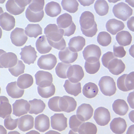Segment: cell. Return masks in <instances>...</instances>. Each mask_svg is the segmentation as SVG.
<instances>
[{"label":"cell","instance_id":"6da1fadb","mask_svg":"<svg viewBox=\"0 0 134 134\" xmlns=\"http://www.w3.org/2000/svg\"><path fill=\"white\" fill-rule=\"evenodd\" d=\"M44 34L52 47L61 51L65 48L66 43L63 38L64 34L57 24L48 25L44 29Z\"/></svg>","mask_w":134,"mask_h":134},{"label":"cell","instance_id":"7a4b0ae2","mask_svg":"<svg viewBox=\"0 0 134 134\" xmlns=\"http://www.w3.org/2000/svg\"><path fill=\"white\" fill-rule=\"evenodd\" d=\"M79 21L81 31L84 35L92 38L96 35L98 32L97 24L92 13L88 11L83 12L81 14Z\"/></svg>","mask_w":134,"mask_h":134},{"label":"cell","instance_id":"3957f363","mask_svg":"<svg viewBox=\"0 0 134 134\" xmlns=\"http://www.w3.org/2000/svg\"><path fill=\"white\" fill-rule=\"evenodd\" d=\"M57 24L61 30L64 36L69 37L73 35L76 30V26L72 21V16L64 13L57 18Z\"/></svg>","mask_w":134,"mask_h":134},{"label":"cell","instance_id":"277c9868","mask_svg":"<svg viewBox=\"0 0 134 134\" xmlns=\"http://www.w3.org/2000/svg\"><path fill=\"white\" fill-rule=\"evenodd\" d=\"M98 85L100 91L105 96H113L116 93V84L110 76H102L99 81Z\"/></svg>","mask_w":134,"mask_h":134},{"label":"cell","instance_id":"5b68a950","mask_svg":"<svg viewBox=\"0 0 134 134\" xmlns=\"http://www.w3.org/2000/svg\"><path fill=\"white\" fill-rule=\"evenodd\" d=\"M31 1L9 0L6 3L7 11L14 15H18L24 12L26 6L31 2Z\"/></svg>","mask_w":134,"mask_h":134},{"label":"cell","instance_id":"8992f818","mask_svg":"<svg viewBox=\"0 0 134 134\" xmlns=\"http://www.w3.org/2000/svg\"><path fill=\"white\" fill-rule=\"evenodd\" d=\"M82 53L84 59L89 63H95L99 61L102 55L100 48L95 44H90L87 46Z\"/></svg>","mask_w":134,"mask_h":134},{"label":"cell","instance_id":"52a82bcc","mask_svg":"<svg viewBox=\"0 0 134 134\" xmlns=\"http://www.w3.org/2000/svg\"><path fill=\"white\" fill-rule=\"evenodd\" d=\"M113 13L117 18L126 21L132 15L133 9L127 4L120 2L114 5Z\"/></svg>","mask_w":134,"mask_h":134},{"label":"cell","instance_id":"ba28073f","mask_svg":"<svg viewBox=\"0 0 134 134\" xmlns=\"http://www.w3.org/2000/svg\"><path fill=\"white\" fill-rule=\"evenodd\" d=\"M117 86L119 90L123 92H128L134 89V72L124 74L117 80Z\"/></svg>","mask_w":134,"mask_h":134},{"label":"cell","instance_id":"9c48e42d","mask_svg":"<svg viewBox=\"0 0 134 134\" xmlns=\"http://www.w3.org/2000/svg\"><path fill=\"white\" fill-rule=\"evenodd\" d=\"M18 62V59L15 54L13 52H6L1 50L0 63L1 68H11L15 66Z\"/></svg>","mask_w":134,"mask_h":134},{"label":"cell","instance_id":"30bf717a","mask_svg":"<svg viewBox=\"0 0 134 134\" xmlns=\"http://www.w3.org/2000/svg\"><path fill=\"white\" fill-rule=\"evenodd\" d=\"M93 118L96 123L100 126L107 125L110 121V114L107 109L99 107L95 110Z\"/></svg>","mask_w":134,"mask_h":134},{"label":"cell","instance_id":"8fae6325","mask_svg":"<svg viewBox=\"0 0 134 134\" xmlns=\"http://www.w3.org/2000/svg\"><path fill=\"white\" fill-rule=\"evenodd\" d=\"M57 58L52 54L43 55L40 57L37 62V65L40 69L51 70L57 64Z\"/></svg>","mask_w":134,"mask_h":134},{"label":"cell","instance_id":"7c38bea8","mask_svg":"<svg viewBox=\"0 0 134 134\" xmlns=\"http://www.w3.org/2000/svg\"><path fill=\"white\" fill-rule=\"evenodd\" d=\"M84 75L82 68L77 64L71 66L67 71V78L71 82L74 83L79 82L83 78Z\"/></svg>","mask_w":134,"mask_h":134},{"label":"cell","instance_id":"4fadbf2b","mask_svg":"<svg viewBox=\"0 0 134 134\" xmlns=\"http://www.w3.org/2000/svg\"><path fill=\"white\" fill-rule=\"evenodd\" d=\"M10 39L14 45L16 47H21L27 41L28 37L24 29L17 27L11 33Z\"/></svg>","mask_w":134,"mask_h":134},{"label":"cell","instance_id":"5bb4252c","mask_svg":"<svg viewBox=\"0 0 134 134\" xmlns=\"http://www.w3.org/2000/svg\"><path fill=\"white\" fill-rule=\"evenodd\" d=\"M20 55L21 59L28 65L34 64L38 57L35 48L31 45L25 46L21 48Z\"/></svg>","mask_w":134,"mask_h":134},{"label":"cell","instance_id":"9a60e30c","mask_svg":"<svg viewBox=\"0 0 134 134\" xmlns=\"http://www.w3.org/2000/svg\"><path fill=\"white\" fill-rule=\"evenodd\" d=\"M36 84L42 88L48 87L53 82V76L49 72L44 71H38L35 74Z\"/></svg>","mask_w":134,"mask_h":134},{"label":"cell","instance_id":"2e32d148","mask_svg":"<svg viewBox=\"0 0 134 134\" xmlns=\"http://www.w3.org/2000/svg\"><path fill=\"white\" fill-rule=\"evenodd\" d=\"M30 104L28 102L27 100L23 99L17 100L13 104V114L19 117L27 114L28 112L30 110Z\"/></svg>","mask_w":134,"mask_h":134},{"label":"cell","instance_id":"e0dca14e","mask_svg":"<svg viewBox=\"0 0 134 134\" xmlns=\"http://www.w3.org/2000/svg\"><path fill=\"white\" fill-rule=\"evenodd\" d=\"M59 104L61 111L68 113L74 111L77 106V103L74 98L68 96L60 97Z\"/></svg>","mask_w":134,"mask_h":134},{"label":"cell","instance_id":"ac0fdd59","mask_svg":"<svg viewBox=\"0 0 134 134\" xmlns=\"http://www.w3.org/2000/svg\"><path fill=\"white\" fill-rule=\"evenodd\" d=\"M51 126L53 129L62 131L68 126L67 118L63 114H55L51 118Z\"/></svg>","mask_w":134,"mask_h":134},{"label":"cell","instance_id":"d6986e66","mask_svg":"<svg viewBox=\"0 0 134 134\" xmlns=\"http://www.w3.org/2000/svg\"><path fill=\"white\" fill-rule=\"evenodd\" d=\"M93 109L91 105L88 104H81L78 107L76 110V116L83 122L90 119L93 116Z\"/></svg>","mask_w":134,"mask_h":134},{"label":"cell","instance_id":"ffe728a7","mask_svg":"<svg viewBox=\"0 0 134 134\" xmlns=\"http://www.w3.org/2000/svg\"><path fill=\"white\" fill-rule=\"evenodd\" d=\"M107 68L108 69L110 72L112 74L117 76L124 71L126 66L122 60L118 59L117 57H115L109 62Z\"/></svg>","mask_w":134,"mask_h":134},{"label":"cell","instance_id":"44dd1931","mask_svg":"<svg viewBox=\"0 0 134 134\" xmlns=\"http://www.w3.org/2000/svg\"><path fill=\"white\" fill-rule=\"evenodd\" d=\"M0 25L4 30L10 31L15 26V19L8 13H4L1 14Z\"/></svg>","mask_w":134,"mask_h":134},{"label":"cell","instance_id":"7402d4cb","mask_svg":"<svg viewBox=\"0 0 134 134\" xmlns=\"http://www.w3.org/2000/svg\"><path fill=\"white\" fill-rule=\"evenodd\" d=\"M50 120L48 116L44 114L38 115L35 118V127L40 132H44L50 128Z\"/></svg>","mask_w":134,"mask_h":134},{"label":"cell","instance_id":"603a6c76","mask_svg":"<svg viewBox=\"0 0 134 134\" xmlns=\"http://www.w3.org/2000/svg\"><path fill=\"white\" fill-rule=\"evenodd\" d=\"M59 58L63 63L66 64H72L78 58V53L70 50L69 47L59 52Z\"/></svg>","mask_w":134,"mask_h":134},{"label":"cell","instance_id":"cb8c5ba5","mask_svg":"<svg viewBox=\"0 0 134 134\" xmlns=\"http://www.w3.org/2000/svg\"><path fill=\"white\" fill-rule=\"evenodd\" d=\"M127 127L126 122L122 118L118 117L113 119L110 124V128L115 134H123Z\"/></svg>","mask_w":134,"mask_h":134},{"label":"cell","instance_id":"d4e9b609","mask_svg":"<svg viewBox=\"0 0 134 134\" xmlns=\"http://www.w3.org/2000/svg\"><path fill=\"white\" fill-rule=\"evenodd\" d=\"M105 27L107 31L111 35H116L118 32L124 29L125 25L121 21L113 18L107 21Z\"/></svg>","mask_w":134,"mask_h":134},{"label":"cell","instance_id":"484cf974","mask_svg":"<svg viewBox=\"0 0 134 134\" xmlns=\"http://www.w3.org/2000/svg\"><path fill=\"white\" fill-rule=\"evenodd\" d=\"M34 119L31 115L27 114L19 118L18 127L21 131H28L33 128Z\"/></svg>","mask_w":134,"mask_h":134},{"label":"cell","instance_id":"4316f807","mask_svg":"<svg viewBox=\"0 0 134 134\" xmlns=\"http://www.w3.org/2000/svg\"><path fill=\"white\" fill-rule=\"evenodd\" d=\"M85 40L81 36L74 37L70 39L69 43V48L74 52H80L85 45Z\"/></svg>","mask_w":134,"mask_h":134},{"label":"cell","instance_id":"83f0119b","mask_svg":"<svg viewBox=\"0 0 134 134\" xmlns=\"http://www.w3.org/2000/svg\"><path fill=\"white\" fill-rule=\"evenodd\" d=\"M6 90L8 95L14 99L21 98L24 93V90L18 87L16 81L9 83L6 86Z\"/></svg>","mask_w":134,"mask_h":134},{"label":"cell","instance_id":"f1b7e54d","mask_svg":"<svg viewBox=\"0 0 134 134\" xmlns=\"http://www.w3.org/2000/svg\"><path fill=\"white\" fill-rule=\"evenodd\" d=\"M37 50L42 54L49 53L52 50V47L48 43L46 36L42 35L37 40L35 43Z\"/></svg>","mask_w":134,"mask_h":134},{"label":"cell","instance_id":"f546056e","mask_svg":"<svg viewBox=\"0 0 134 134\" xmlns=\"http://www.w3.org/2000/svg\"><path fill=\"white\" fill-rule=\"evenodd\" d=\"M12 107L8 98L5 96L0 97V116L5 119L12 113Z\"/></svg>","mask_w":134,"mask_h":134},{"label":"cell","instance_id":"4dcf8cb0","mask_svg":"<svg viewBox=\"0 0 134 134\" xmlns=\"http://www.w3.org/2000/svg\"><path fill=\"white\" fill-rule=\"evenodd\" d=\"M113 110L115 113L120 116H124L127 114L129 110L127 104L123 99H117L112 105Z\"/></svg>","mask_w":134,"mask_h":134},{"label":"cell","instance_id":"1f68e13d","mask_svg":"<svg viewBox=\"0 0 134 134\" xmlns=\"http://www.w3.org/2000/svg\"><path fill=\"white\" fill-rule=\"evenodd\" d=\"M64 87L66 91L69 94L76 97L81 93V86L80 82L74 83L69 80H66Z\"/></svg>","mask_w":134,"mask_h":134},{"label":"cell","instance_id":"d6a6232c","mask_svg":"<svg viewBox=\"0 0 134 134\" xmlns=\"http://www.w3.org/2000/svg\"><path fill=\"white\" fill-rule=\"evenodd\" d=\"M31 107L29 113L36 115L42 113L46 107V104L40 99H34L29 100Z\"/></svg>","mask_w":134,"mask_h":134},{"label":"cell","instance_id":"836d02e7","mask_svg":"<svg viewBox=\"0 0 134 134\" xmlns=\"http://www.w3.org/2000/svg\"><path fill=\"white\" fill-rule=\"evenodd\" d=\"M61 6L59 3L55 2H51L47 3L45 8V11L47 15L49 17H55L61 12Z\"/></svg>","mask_w":134,"mask_h":134},{"label":"cell","instance_id":"e575fe53","mask_svg":"<svg viewBox=\"0 0 134 134\" xmlns=\"http://www.w3.org/2000/svg\"><path fill=\"white\" fill-rule=\"evenodd\" d=\"M98 86L92 82L87 83L83 88L82 93L84 96L88 98H93L96 97L98 93Z\"/></svg>","mask_w":134,"mask_h":134},{"label":"cell","instance_id":"d590c367","mask_svg":"<svg viewBox=\"0 0 134 134\" xmlns=\"http://www.w3.org/2000/svg\"><path fill=\"white\" fill-rule=\"evenodd\" d=\"M17 85L21 89H26L31 87L34 83L33 76L29 74H24L19 76L17 80Z\"/></svg>","mask_w":134,"mask_h":134},{"label":"cell","instance_id":"8d00e7d4","mask_svg":"<svg viewBox=\"0 0 134 134\" xmlns=\"http://www.w3.org/2000/svg\"><path fill=\"white\" fill-rule=\"evenodd\" d=\"M132 36L129 32L124 31L117 33L116 36V41L120 46H127L131 44L132 42Z\"/></svg>","mask_w":134,"mask_h":134},{"label":"cell","instance_id":"74e56055","mask_svg":"<svg viewBox=\"0 0 134 134\" xmlns=\"http://www.w3.org/2000/svg\"><path fill=\"white\" fill-rule=\"evenodd\" d=\"M25 33L30 38H37L38 35H42V28L39 24H29L25 28Z\"/></svg>","mask_w":134,"mask_h":134},{"label":"cell","instance_id":"f35d334b","mask_svg":"<svg viewBox=\"0 0 134 134\" xmlns=\"http://www.w3.org/2000/svg\"><path fill=\"white\" fill-rule=\"evenodd\" d=\"M94 9L96 13L100 16H103L108 14L109 6L105 0H98L94 4Z\"/></svg>","mask_w":134,"mask_h":134},{"label":"cell","instance_id":"ab89813d","mask_svg":"<svg viewBox=\"0 0 134 134\" xmlns=\"http://www.w3.org/2000/svg\"><path fill=\"white\" fill-rule=\"evenodd\" d=\"M98 129L96 125L90 122L83 123L80 126L78 132L80 134H96Z\"/></svg>","mask_w":134,"mask_h":134},{"label":"cell","instance_id":"60d3db41","mask_svg":"<svg viewBox=\"0 0 134 134\" xmlns=\"http://www.w3.org/2000/svg\"><path fill=\"white\" fill-rule=\"evenodd\" d=\"M61 5L64 10L74 14L77 11L79 3L76 0H63L61 2Z\"/></svg>","mask_w":134,"mask_h":134},{"label":"cell","instance_id":"b9f144b4","mask_svg":"<svg viewBox=\"0 0 134 134\" xmlns=\"http://www.w3.org/2000/svg\"><path fill=\"white\" fill-rule=\"evenodd\" d=\"M38 92V94L42 98H50L52 96L55 94V85L52 84L48 87L42 88L38 86L37 87Z\"/></svg>","mask_w":134,"mask_h":134},{"label":"cell","instance_id":"7bdbcfd3","mask_svg":"<svg viewBox=\"0 0 134 134\" xmlns=\"http://www.w3.org/2000/svg\"><path fill=\"white\" fill-rule=\"evenodd\" d=\"M26 17L28 20L31 23H38L41 21L44 16V11L40 12H32L28 8H27L26 11Z\"/></svg>","mask_w":134,"mask_h":134},{"label":"cell","instance_id":"ee69618b","mask_svg":"<svg viewBox=\"0 0 134 134\" xmlns=\"http://www.w3.org/2000/svg\"><path fill=\"white\" fill-rule=\"evenodd\" d=\"M71 66V64L63 62L59 63L55 69L57 76L62 79L67 78V71Z\"/></svg>","mask_w":134,"mask_h":134},{"label":"cell","instance_id":"f6af8a7d","mask_svg":"<svg viewBox=\"0 0 134 134\" xmlns=\"http://www.w3.org/2000/svg\"><path fill=\"white\" fill-rule=\"evenodd\" d=\"M112 41V38L110 34L105 31H102L98 34L97 41L100 46L107 47L109 45Z\"/></svg>","mask_w":134,"mask_h":134},{"label":"cell","instance_id":"bcb514c9","mask_svg":"<svg viewBox=\"0 0 134 134\" xmlns=\"http://www.w3.org/2000/svg\"><path fill=\"white\" fill-rule=\"evenodd\" d=\"M25 65L21 60H18L15 66L9 68V71L11 75L15 77H18L24 72Z\"/></svg>","mask_w":134,"mask_h":134},{"label":"cell","instance_id":"7dc6e473","mask_svg":"<svg viewBox=\"0 0 134 134\" xmlns=\"http://www.w3.org/2000/svg\"><path fill=\"white\" fill-rule=\"evenodd\" d=\"M45 2L44 0H35L32 1L31 4L29 5L28 8L32 12H40L43 10Z\"/></svg>","mask_w":134,"mask_h":134},{"label":"cell","instance_id":"c3c4849f","mask_svg":"<svg viewBox=\"0 0 134 134\" xmlns=\"http://www.w3.org/2000/svg\"><path fill=\"white\" fill-rule=\"evenodd\" d=\"M100 66L99 60L95 63H89L85 61V68L87 73L90 74H94L99 71Z\"/></svg>","mask_w":134,"mask_h":134},{"label":"cell","instance_id":"681fc988","mask_svg":"<svg viewBox=\"0 0 134 134\" xmlns=\"http://www.w3.org/2000/svg\"><path fill=\"white\" fill-rule=\"evenodd\" d=\"M83 123L78 118L76 115H73L69 119V126L74 132H77L80 126Z\"/></svg>","mask_w":134,"mask_h":134},{"label":"cell","instance_id":"f907efd6","mask_svg":"<svg viewBox=\"0 0 134 134\" xmlns=\"http://www.w3.org/2000/svg\"><path fill=\"white\" fill-rule=\"evenodd\" d=\"M18 120L19 118L15 119H12V117L10 115L5 119L4 126L7 129L10 131L15 129L16 128H17L18 123Z\"/></svg>","mask_w":134,"mask_h":134},{"label":"cell","instance_id":"816d5d0a","mask_svg":"<svg viewBox=\"0 0 134 134\" xmlns=\"http://www.w3.org/2000/svg\"><path fill=\"white\" fill-rule=\"evenodd\" d=\"M60 97L56 96L49 99L48 102V105L51 110L54 112H61L59 107V99Z\"/></svg>","mask_w":134,"mask_h":134},{"label":"cell","instance_id":"f5cc1de1","mask_svg":"<svg viewBox=\"0 0 134 134\" xmlns=\"http://www.w3.org/2000/svg\"><path fill=\"white\" fill-rule=\"evenodd\" d=\"M113 51L114 56L117 58H123L126 55V52L122 46L114 45Z\"/></svg>","mask_w":134,"mask_h":134},{"label":"cell","instance_id":"db71d44e","mask_svg":"<svg viewBox=\"0 0 134 134\" xmlns=\"http://www.w3.org/2000/svg\"><path fill=\"white\" fill-rule=\"evenodd\" d=\"M115 57L112 52H108L104 54L102 58L103 65L107 68V66L109 62Z\"/></svg>","mask_w":134,"mask_h":134},{"label":"cell","instance_id":"11a10c76","mask_svg":"<svg viewBox=\"0 0 134 134\" xmlns=\"http://www.w3.org/2000/svg\"><path fill=\"white\" fill-rule=\"evenodd\" d=\"M134 92L130 93L127 98V101L129 104L130 106L132 109H134Z\"/></svg>","mask_w":134,"mask_h":134},{"label":"cell","instance_id":"9f6ffc18","mask_svg":"<svg viewBox=\"0 0 134 134\" xmlns=\"http://www.w3.org/2000/svg\"><path fill=\"white\" fill-rule=\"evenodd\" d=\"M134 17H131L128 20L127 23V25L128 28L130 31H132V32L134 31Z\"/></svg>","mask_w":134,"mask_h":134},{"label":"cell","instance_id":"6f0895ef","mask_svg":"<svg viewBox=\"0 0 134 134\" xmlns=\"http://www.w3.org/2000/svg\"><path fill=\"white\" fill-rule=\"evenodd\" d=\"M78 2L81 3V5L83 6H89L91 4H93L94 3V1H78Z\"/></svg>","mask_w":134,"mask_h":134}]
</instances>
